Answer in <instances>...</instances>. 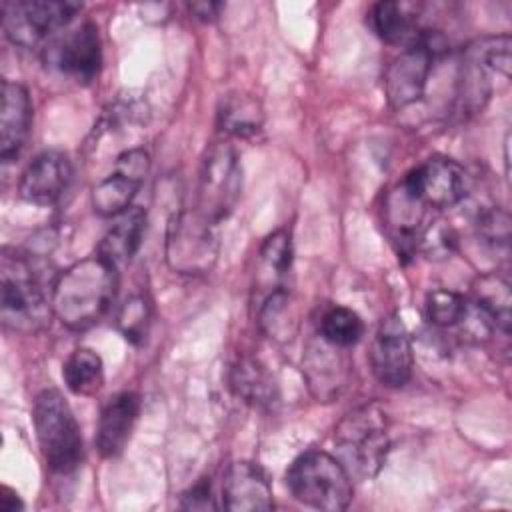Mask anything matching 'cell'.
I'll return each instance as SVG.
<instances>
[{
    "mask_svg": "<svg viewBox=\"0 0 512 512\" xmlns=\"http://www.w3.org/2000/svg\"><path fill=\"white\" fill-rule=\"evenodd\" d=\"M116 270L98 254L62 270L50 292L52 314L70 330H86L98 324L116 296Z\"/></svg>",
    "mask_w": 512,
    "mask_h": 512,
    "instance_id": "obj_1",
    "label": "cell"
},
{
    "mask_svg": "<svg viewBox=\"0 0 512 512\" xmlns=\"http://www.w3.org/2000/svg\"><path fill=\"white\" fill-rule=\"evenodd\" d=\"M52 304L46 300L42 282L34 266L24 258L4 250L0 264V316L6 328L34 334L50 322Z\"/></svg>",
    "mask_w": 512,
    "mask_h": 512,
    "instance_id": "obj_2",
    "label": "cell"
},
{
    "mask_svg": "<svg viewBox=\"0 0 512 512\" xmlns=\"http://www.w3.org/2000/svg\"><path fill=\"white\" fill-rule=\"evenodd\" d=\"M336 458L354 478L366 480L380 472L388 454L386 414L366 404L346 414L334 430Z\"/></svg>",
    "mask_w": 512,
    "mask_h": 512,
    "instance_id": "obj_3",
    "label": "cell"
},
{
    "mask_svg": "<svg viewBox=\"0 0 512 512\" xmlns=\"http://www.w3.org/2000/svg\"><path fill=\"white\" fill-rule=\"evenodd\" d=\"M32 420L46 464L60 474L76 470L84 458V444L64 396L54 388L42 390L34 400Z\"/></svg>",
    "mask_w": 512,
    "mask_h": 512,
    "instance_id": "obj_4",
    "label": "cell"
},
{
    "mask_svg": "<svg viewBox=\"0 0 512 512\" xmlns=\"http://www.w3.org/2000/svg\"><path fill=\"white\" fill-rule=\"evenodd\" d=\"M286 486L298 502L318 510L340 512L352 500V476L338 458L318 450L306 452L290 464Z\"/></svg>",
    "mask_w": 512,
    "mask_h": 512,
    "instance_id": "obj_5",
    "label": "cell"
},
{
    "mask_svg": "<svg viewBox=\"0 0 512 512\" xmlns=\"http://www.w3.org/2000/svg\"><path fill=\"white\" fill-rule=\"evenodd\" d=\"M240 190L242 168L236 150L224 142L212 144L202 158L194 210L218 224L234 210Z\"/></svg>",
    "mask_w": 512,
    "mask_h": 512,
    "instance_id": "obj_6",
    "label": "cell"
},
{
    "mask_svg": "<svg viewBox=\"0 0 512 512\" xmlns=\"http://www.w3.org/2000/svg\"><path fill=\"white\" fill-rule=\"evenodd\" d=\"M218 256L216 224L196 210L178 212L166 234V260L180 274H206Z\"/></svg>",
    "mask_w": 512,
    "mask_h": 512,
    "instance_id": "obj_7",
    "label": "cell"
},
{
    "mask_svg": "<svg viewBox=\"0 0 512 512\" xmlns=\"http://www.w3.org/2000/svg\"><path fill=\"white\" fill-rule=\"evenodd\" d=\"M78 10L82 4L70 0H8L2 2V28L14 44L32 48L66 26Z\"/></svg>",
    "mask_w": 512,
    "mask_h": 512,
    "instance_id": "obj_8",
    "label": "cell"
},
{
    "mask_svg": "<svg viewBox=\"0 0 512 512\" xmlns=\"http://www.w3.org/2000/svg\"><path fill=\"white\" fill-rule=\"evenodd\" d=\"M402 190L420 206L450 208L466 196L468 178L456 160L434 156L406 174Z\"/></svg>",
    "mask_w": 512,
    "mask_h": 512,
    "instance_id": "obj_9",
    "label": "cell"
},
{
    "mask_svg": "<svg viewBox=\"0 0 512 512\" xmlns=\"http://www.w3.org/2000/svg\"><path fill=\"white\" fill-rule=\"evenodd\" d=\"M436 52L438 40L422 32L416 44L392 60L384 74V90L392 108H406L424 96Z\"/></svg>",
    "mask_w": 512,
    "mask_h": 512,
    "instance_id": "obj_10",
    "label": "cell"
},
{
    "mask_svg": "<svg viewBox=\"0 0 512 512\" xmlns=\"http://www.w3.org/2000/svg\"><path fill=\"white\" fill-rule=\"evenodd\" d=\"M148 154L142 148H128L114 160V170L92 188V206L100 216H118L132 206L146 174Z\"/></svg>",
    "mask_w": 512,
    "mask_h": 512,
    "instance_id": "obj_11",
    "label": "cell"
},
{
    "mask_svg": "<svg viewBox=\"0 0 512 512\" xmlns=\"http://www.w3.org/2000/svg\"><path fill=\"white\" fill-rule=\"evenodd\" d=\"M412 342L398 314L386 316L372 340L370 366L376 380L388 388L404 386L412 376Z\"/></svg>",
    "mask_w": 512,
    "mask_h": 512,
    "instance_id": "obj_12",
    "label": "cell"
},
{
    "mask_svg": "<svg viewBox=\"0 0 512 512\" xmlns=\"http://www.w3.org/2000/svg\"><path fill=\"white\" fill-rule=\"evenodd\" d=\"M46 64L78 84L92 82L102 64V42L96 24L84 22L46 48Z\"/></svg>",
    "mask_w": 512,
    "mask_h": 512,
    "instance_id": "obj_13",
    "label": "cell"
},
{
    "mask_svg": "<svg viewBox=\"0 0 512 512\" xmlns=\"http://www.w3.org/2000/svg\"><path fill=\"white\" fill-rule=\"evenodd\" d=\"M72 178V166L66 154L48 150L38 154L22 172L18 192L20 196L38 206L54 204Z\"/></svg>",
    "mask_w": 512,
    "mask_h": 512,
    "instance_id": "obj_14",
    "label": "cell"
},
{
    "mask_svg": "<svg viewBox=\"0 0 512 512\" xmlns=\"http://www.w3.org/2000/svg\"><path fill=\"white\" fill-rule=\"evenodd\" d=\"M222 506L234 512L272 510L274 498L266 472L248 460L230 464L222 482Z\"/></svg>",
    "mask_w": 512,
    "mask_h": 512,
    "instance_id": "obj_15",
    "label": "cell"
},
{
    "mask_svg": "<svg viewBox=\"0 0 512 512\" xmlns=\"http://www.w3.org/2000/svg\"><path fill=\"white\" fill-rule=\"evenodd\" d=\"M138 414L140 398L134 392H118L106 400L96 428V448L104 458H114L126 448Z\"/></svg>",
    "mask_w": 512,
    "mask_h": 512,
    "instance_id": "obj_16",
    "label": "cell"
},
{
    "mask_svg": "<svg viewBox=\"0 0 512 512\" xmlns=\"http://www.w3.org/2000/svg\"><path fill=\"white\" fill-rule=\"evenodd\" d=\"M32 122V104L28 90L18 82H2L0 102V158L10 162L24 148Z\"/></svg>",
    "mask_w": 512,
    "mask_h": 512,
    "instance_id": "obj_17",
    "label": "cell"
},
{
    "mask_svg": "<svg viewBox=\"0 0 512 512\" xmlns=\"http://www.w3.org/2000/svg\"><path fill=\"white\" fill-rule=\"evenodd\" d=\"M146 230V212L138 206H130L122 214L116 216V222L104 234L98 244V256L110 262L114 268L130 262L138 252Z\"/></svg>",
    "mask_w": 512,
    "mask_h": 512,
    "instance_id": "obj_18",
    "label": "cell"
},
{
    "mask_svg": "<svg viewBox=\"0 0 512 512\" xmlns=\"http://www.w3.org/2000/svg\"><path fill=\"white\" fill-rule=\"evenodd\" d=\"M368 24L378 38L396 46H412L424 30L418 28V16L412 4L406 2H378L368 14Z\"/></svg>",
    "mask_w": 512,
    "mask_h": 512,
    "instance_id": "obj_19",
    "label": "cell"
},
{
    "mask_svg": "<svg viewBox=\"0 0 512 512\" xmlns=\"http://www.w3.org/2000/svg\"><path fill=\"white\" fill-rule=\"evenodd\" d=\"M230 386L236 396L258 408H270L278 400L272 376L256 360H238L230 370Z\"/></svg>",
    "mask_w": 512,
    "mask_h": 512,
    "instance_id": "obj_20",
    "label": "cell"
},
{
    "mask_svg": "<svg viewBox=\"0 0 512 512\" xmlns=\"http://www.w3.org/2000/svg\"><path fill=\"white\" fill-rule=\"evenodd\" d=\"M62 378L70 392L90 396L98 392L104 382L102 358L90 348H78L66 358Z\"/></svg>",
    "mask_w": 512,
    "mask_h": 512,
    "instance_id": "obj_21",
    "label": "cell"
},
{
    "mask_svg": "<svg viewBox=\"0 0 512 512\" xmlns=\"http://www.w3.org/2000/svg\"><path fill=\"white\" fill-rule=\"evenodd\" d=\"M264 120L258 100L246 94H230L222 98L218 108V124L224 132L238 138L252 136L260 130Z\"/></svg>",
    "mask_w": 512,
    "mask_h": 512,
    "instance_id": "obj_22",
    "label": "cell"
},
{
    "mask_svg": "<svg viewBox=\"0 0 512 512\" xmlns=\"http://www.w3.org/2000/svg\"><path fill=\"white\" fill-rule=\"evenodd\" d=\"M472 302L486 310L498 330L510 328V286L498 274H484L472 284Z\"/></svg>",
    "mask_w": 512,
    "mask_h": 512,
    "instance_id": "obj_23",
    "label": "cell"
},
{
    "mask_svg": "<svg viewBox=\"0 0 512 512\" xmlns=\"http://www.w3.org/2000/svg\"><path fill=\"white\" fill-rule=\"evenodd\" d=\"M320 334L322 340L330 346L350 348L362 338L364 324L354 310L346 306H334L322 316Z\"/></svg>",
    "mask_w": 512,
    "mask_h": 512,
    "instance_id": "obj_24",
    "label": "cell"
},
{
    "mask_svg": "<svg viewBox=\"0 0 512 512\" xmlns=\"http://www.w3.org/2000/svg\"><path fill=\"white\" fill-rule=\"evenodd\" d=\"M152 320V306L142 294H134L124 300L116 314V326L122 336L132 344H142L148 336Z\"/></svg>",
    "mask_w": 512,
    "mask_h": 512,
    "instance_id": "obj_25",
    "label": "cell"
},
{
    "mask_svg": "<svg viewBox=\"0 0 512 512\" xmlns=\"http://www.w3.org/2000/svg\"><path fill=\"white\" fill-rule=\"evenodd\" d=\"M468 306V298L454 290H434L426 298L428 320L440 328L458 326Z\"/></svg>",
    "mask_w": 512,
    "mask_h": 512,
    "instance_id": "obj_26",
    "label": "cell"
},
{
    "mask_svg": "<svg viewBox=\"0 0 512 512\" xmlns=\"http://www.w3.org/2000/svg\"><path fill=\"white\" fill-rule=\"evenodd\" d=\"M290 298L284 290H274L260 310V324L270 338H290Z\"/></svg>",
    "mask_w": 512,
    "mask_h": 512,
    "instance_id": "obj_27",
    "label": "cell"
},
{
    "mask_svg": "<svg viewBox=\"0 0 512 512\" xmlns=\"http://www.w3.org/2000/svg\"><path fill=\"white\" fill-rule=\"evenodd\" d=\"M260 262L272 274L280 276V274L288 272V268L292 264V240H290L288 230L280 228L264 240V244L260 248Z\"/></svg>",
    "mask_w": 512,
    "mask_h": 512,
    "instance_id": "obj_28",
    "label": "cell"
},
{
    "mask_svg": "<svg viewBox=\"0 0 512 512\" xmlns=\"http://www.w3.org/2000/svg\"><path fill=\"white\" fill-rule=\"evenodd\" d=\"M478 234L482 238L484 244H488L490 248L498 250V248H508V240H510V218L504 210L498 208H490L486 212L480 214L478 218Z\"/></svg>",
    "mask_w": 512,
    "mask_h": 512,
    "instance_id": "obj_29",
    "label": "cell"
},
{
    "mask_svg": "<svg viewBox=\"0 0 512 512\" xmlns=\"http://www.w3.org/2000/svg\"><path fill=\"white\" fill-rule=\"evenodd\" d=\"M422 250L430 256V258H446L452 254L454 250V236L450 226H446L444 222H430L422 236L418 238Z\"/></svg>",
    "mask_w": 512,
    "mask_h": 512,
    "instance_id": "obj_30",
    "label": "cell"
},
{
    "mask_svg": "<svg viewBox=\"0 0 512 512\" xmlns=\"http://www.w3.org/2000/svg\"><path fill=\"white\" fill-rule=\"evenodd\" d=\"M182 508L186 510H214V496H212V486L208 480H200L194 484L188 492L182 494Z\"/></svg>",
    "mask_w": 512,
    "mask_h": 512,
    "instance_id": "obj_31",
    "label": "cell"
},
{
    "mask_svg": "<svg viewBox=\"0 0 512 512\" xmlns=\"http://www.w3.org/2000/svg\"><path fill=\"white\" fill-rule=\"evenodd\" d=\"M220 10H222V4H218V2H194V4H190V12L202 22L216 20Z\"/></svg>",
    "mask_w": 512,
    "mask_h": 512,
    "instance_id": "obj_32",
    "label": "cell"
},
{
    "mask_svg": "<svg viewBox=\"0 0 512 512\" xmlns=\"http://www.w3.org/2000/svg\"><path fill=\"white\" fill-rule=\"evenodd\" d=\"M0 508H2L4 512H16V510H22L24 504L20 502L18 496L10 494V496H0Z\"/></svg>",
    "mask_w": 512,
    "mask_h": 512,
    "instance_id": "obj_33",
    "label": "cell"
}]
</instances>
